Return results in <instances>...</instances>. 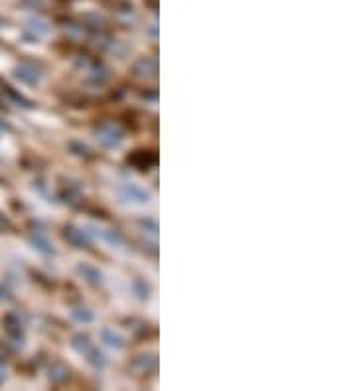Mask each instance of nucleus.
Listing matches in <instances>:
<instances>
[{
  "label": "nucleus",
  "mask_w": 355,
  "mask_h": 391,
  "mask_svg": "<svg viewBox=\"0 0 355 391\" xmlns=\"http://www.w3.org/2000/svg\"><path fill=\"white\" fill-rule=\"evenodd\" d=\"M4 227H6V219L0 215V229H4Z\"/></svg>",
  "instance_id": "obj_1"
}]
</instances>
